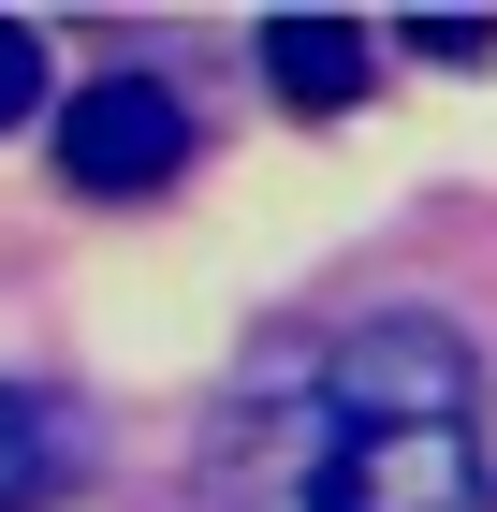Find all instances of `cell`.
Wrapping results in <instances>:
<instances>
[{
  "label": "cell",
  "instance_id": "obj_1",
  "mask_svg": "<svg viewBox=\"0 0 497 512\" xmlns=\"http://www.w3.org/2000/svg\"><path fill=\"white\" fill-rule=\"evenodd\" d=\"M264 512H483V352L454 322H366L307 395L249 410Z\"/></svg>",
  "mask_w": 497,
  "mask_h": 512
},
{
  "label": "cell",
  "instance_id": "obj_2",
  "mask_svg": "<svg viewBox=\"0 0 497 512\" xmlns=\"http://www.w3.org/2000/svg\"><path fill=\"white\" fill-rule=\"evenodd\" d=\"M191 161V103L161 74H103V88H74L59 103V176H74L88 205H132V191H161Z\"/></svg>",
  "mask_w": 497,
  "mask_h": 512
},
{
  "label": "cell",
  "instance_id": "obj_3",
  "mask_svg": "<svg viewBox=\"0 0 497 512\" xmlns=\"http://www.w3.org/2000/svg\"><path fill=\"white\" fill-rule=\"evenodd\" d=\"M264 74H278L293 118H337L351 88H366V30H351V15H278V30H264Z\"/></svg>",
  "mask_w": 497,
  "mask_h": 512
},
{
  "label": "cell",
  "instance_id": "obj_4",
  "mask_svg": "<svg viewBox=\"0 0 497 512\" xmlns=\"http://www.w3.org/2000/svg\"><path fill=\"white\" fill-rule=\"evenodd\" d=\"M59 469H74V439H59V410L0 381V512H44V498H59Z\"/></svg>",
  "mask_w": 497,
  "mask_h": 512
},
{
  "label": "cell",
  "instance_id": "obj_5",
  "mask_svg": "<svg viewBox=\"0 0 497 512\" xmlns=\"http://www.w3.org/2000/svg\"><path fill=\"white\" fill-rule=\"evenodd\" d=\"M44 103V30H15V15H0V132L30 118Z\"/></svg>",
  "mask_w": 497,
  "mask_h": 512
},
{
  "label": "cell",
  "instance_id": "obj_6",
  "mask_svg": "<svg viewBox=\"0 0 497 512\" xmlns=\"http://www.w3.org/2000/svg\"><path fill=\"white\" fill-rule=\"evenodd\" d=\"M395 44H424V59H454V74H468V59H497V30H483V15H410Z\"/></svg>",
  "mask_w": 497,
  "mask_h": 512
}]
</instances>
